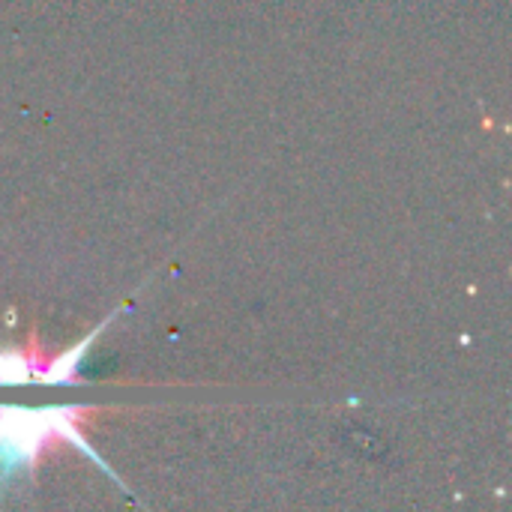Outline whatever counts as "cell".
I'll use <instances>...</instances> for the list:
<instances>
[{"instance_id":"6da1fadb","label":"cell","mask_w":512,"mask_h":512,"mask_svg":"<svg viewBox=\"0 0 512 512\" xmlns=\"http://www.w3.org/2000/svg\"><path fill=\"white\" fill-rule=\"evenodd\" d=\"M93 408L87 405H0V492L15 486L21 477H33L39 462L60 444L87 456L105 477L123 486L114 468L87 441L84 426Z\"/></svg>"},{"instance_id":"7a4b0ae2","label":"cell","mask_w":512,"mask_h":512,"mask_svg":"<svg viewBox=\"0 0 512 512\" xmlns=\"http://www.w3.org/2000/svg\"><path fill=\"white\" fill-rule=\"evenodd\" d=\"M114 315H108L93 333H87L81 342L66 348L63 354H42L36 345V336L24 348H0V387H21V384H48V387H75L81 384V366L90 351V345L99 339V333L111 324Z\"/></svg>"}]
</instances>
